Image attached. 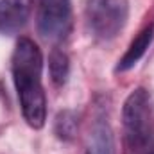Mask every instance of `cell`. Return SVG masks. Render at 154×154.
I'll return each mask as SVG.
<instances>
[{
	"label": "cell",
	"instance_id": "obj_1",
	"mask_svg": "<svg viewBox=\"0 0 154 154\" xmlns=\"http://www.w3.org/2000/svg\"><path fill=\"white\" fill-rule=\"evenodd\" d=\"M13 82L22 115L32 129H41L47 120V97L43 90V54L31 38H20L11 57Z\"/></svg>",
	"mask_w": 154,
	"mask_h": 154
},
{
	"label": "cell",
	"instance_id": "obj_2",
	"mask_svg": "<svg viewBox=\"0 0 154 154\" xmlns=\"http://www.w3.org/2000/svg\"><path fill=\"white\" fill-rule=\"evenodd\" d=\"M122 125L127 145L140 152L154 140V102L145 88L133 90L122 106Z\"/></svg>",
	"mask_w": 154,
	"mask_h": 154
},
{
	"label": "cell",
	"instance_id": "obj_3",
	"mask_svg": "<svg viewBox=\"0 0 154 154\" xmlns=\"http://www.w3.org/2000/svg\"><path fill=\"white\" fill-rule=\"evenodd\" d=\"M129 20V0H86L84 22L99 41L115 39Z\"/></svg>",
	"mask_w": 154,
	"mask_h": 154
},
{
	"label": "cell",
	"instance_id": "obj_4",
	"mask_svg": "<svg viewBox=\"0 0 154 154\" xmlns=\"http://www.w3.org/2000/svg\"><path fill=\"white\" fill-rule=\"evenodd\" d=\"M36 27L45 41H65L74 27L72 0H36Z\"/></svg>",
	"mask_w": 154,
	"mask_h": 154
},
{
	"label": "cell",
	"instance_id": "obj_5",
	"mask_svg": "<svg viewBox=\"0 0 154 154\" xmlns=\"http://www.w3.org/2000/svg\"><path fill=\"white\" fill-rule=\"evenodd\" d=\"M34 0H0V32L14 34L22 31L32 13Z\"/></svg>",
	"mask_w": 154,
	"mask_h": 154
},
{
	"label": "cell",
	"instance_id": "obj_6",
	"mask_svg": "<svg viewBox=\"0 0 154 154\" xmlns=\"http://www.w3.org/2000/svg\"><path fill=\"white\" fill-rule=\"evenodd\" d=\"M152 41H154V22H149L134 36V39L129 43L127 50L124 52V56L118 59V63H116V66H115L116 74H124V72L134 68L140 63V59L145 56V52L149 50V47L152 45Z\"/></svg>",
	"mask_w": 154,
	"mask_h": 154
},
{
	"label": "cell",
	"instance_id": "obj_7",
	"mask_svg": "<svg viewBox=\"0 0 154 154\" xmlns=\"http://www.w3.org/2000/svg\"><path fill=\"white\" fill-rule=\"evenodd\" d=\"M86 154H113V133L104 115H97L93 120Z\"/></svg>",
	"mask_w": 154,
	"mask_h": 154
},
{
	"label": "cell",
	"instance_id": "obj_8",
	"mask_svg": "<svg viewBox=\"0 0 154 154\" xmlns=\"http://www.w3.org/2000/svg\"><path fill=\"white\" fill-rule=\"evenodd\" d=\"M48 75L56 88H63L70 77V59L63 50L54 48L48 56Z\"/></svg>",
	"mask_w": 154,
	"mask_h": 154
},
{
	"label": "cell",
	"instance_id": "obj_9",
	"mask_svg": "<svg viewBox=\"0 0 154 154\" xmlns=\"http://www.w3.org/2000/svg\"><path fill=\"white\" fill-rule=\"evenodd\" d=\"M79 131V116L72 109L59 111L54 120V134L61 142H72Z\"/></svg>",
	"mask_w": 154,
	"mask_h": 154
},
{
	"label": "cell",
	"instance_id": "obj_10",
	"mask_svg": "<svg viewBox=\"0 0 154 154\" xmlns=\"http://www.w3.org/2000/svg\"><path fill=\"white\" fill-rule=\"evenodd\" d=\"M147 154H154V147H152V149H151V151H149Z\"/></svg>",
	"mask_w": 154,
	"mask_h": 154
}]
</instances>
